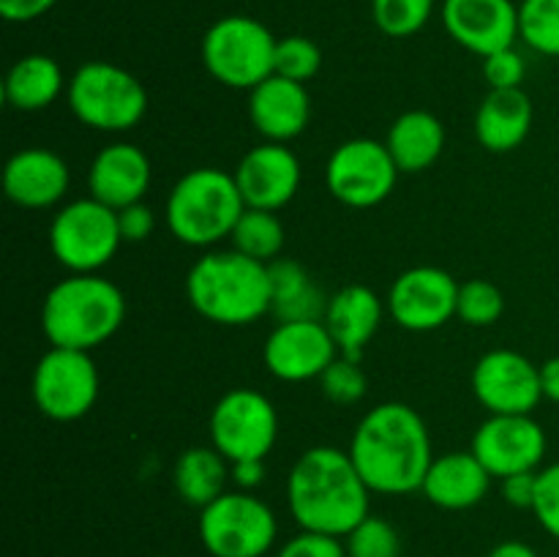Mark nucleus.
<instances>
[{
    "instance_id": "nucleus-16",
    "label": "nucleus",
    "mask_w": 559,
    "mask_h": 557,
    "mask_svg": "<svg viewBox=\"0 0 559 557\" xmlns=\"http://www.w3.org/2000/svg\"><path fill=\"white\" fill-rule=\"evenodd\" d=\"M267 371L284 382L320 380L322 371L338 358V347L322 320L278 322L262 349Z\"/></svg>"
},
{
    "instance_id": "nucleus-2",
    "label": "nucleus",
    "mask_w": 559,
    "mask_h": 557,
    "mask_svg": "<svg viewBox=\"0 0 559 557\" xmlns=\"http://www.w3.org/2000/svg\"><path fill=\"white\" fill-rule=\"evenodd\" d=\"M369 495L353 457L342 448H309L289 470L287 502L300 530L344 538L369 517Z\"/></svg>"
},
{
    "instance_id": "nucleus-9",
    "label": "nucleus",
    "mask_w": 559,
    "mask_h": 557,
    "mask_svg": "<svg viewBox=\"0 0 559 557\" xmlns=\"http://www.w3.org/2000/svg\"><path fill=\"white\" fill-rule=\"evenodd\" d=\"M120 244L118 211L93 197L60 208L49 227V249L71 273H96L112 260Z\"/></svg>"
},
{
    "instance_id": "nucleus-40",
    "label": "nucleus",
    "mask_w": 559,
    "mask_h": 557,
    "mask_svg": "<svg viewBox=\"0 0 559 557\" xmlns=\"http://www.w3.org/2000/svg\"><path fill=\"white\" fill-rule=\"evenodd\" d=\"M535 491H538V470L533 473H516L502 478V495L513 508H530L535 506Z\"/></svg>"
},
{
    "instance_id": "nucleus-36",
    "label": "nucleus",
    "mask_w": 559,
    "mask_h": 557,
    "mask_svg": "<svg viewBox=\"0 0 559 557\" xmlns=\"http://www.w3.org/2000/svg\"><path fill=\"white\" fill-rule=\"evenodd\" d=\"M533 513L540 528L559 541V462L538 470V491H535Z\"/></svg>"
},
{
    "instance_id": "nucleus-43",
    "label": "nucleus",
    "mask_w": 559,
    "mask_h": 557,
    "mask_svg": "<svg viewBox=\"0 0 559 557\" xmlns=\"http://www.w3.org/2000/svg\"><path fill=\"white\" fill-rule=\"evenodd\" d=\"M540 391H544V399L559 404V355L540 366Z\"/></svg>"
},
{
    "instance_id": "nucleus-24",
    "label": "nucleus",
    "mask_w": 559,
    "mask_h": 557,
    "mask_svg": "<svg viewBox=\"0 0 559 557\" xmlns=\"http://www.w3.org/2000/svg\"><path fill=\"white\" fill-rule=\"evenodd\" d=\"M533 126V102L522 87L489 91L475 115V137L491 153H508L522 145Z\"/></svg>"
},
{
    "instance_id": "nucleus-34",
    "label": "nucleus",
    "mask_w": 559,
    "mask_h": 557,
    "mask_svg": "<svg viewBox=\"0 0 559 557\" xmlns=\"http://www.w3.org/2000/svg\"><path fill=\"white\" fill-rule=\"evenodd\" d=\"M322 66V49L317 47L311 38L306 36H287L278 38L276 44V66L273 74L287 76L295 82H309L311 76L320 71Z\"/></svg>"
},
{
    "instance_id": "nucleus-8",
    "label": "nucleus",
    "mask_w": 559,
    "mask_h": 557,
    "mask_svg": "<svg viewBox=\"0 0 559 557\" xmlns=\"http://www.w3.org/2000/svg\"><path fill=\"white\" fill-rule=\"evenodd\" d=\"M276 533V513L251 491H224L200 511V541L213 557H262Z\"/></svg>"
},
{
    "instance_id": "nucleus-25",
    "label": "nucleus",
    "mask_w": 559,
    "mask_h": 557,
    "mask_svg": "<svg viewBox=\"0 0 559 557\" xmlns=\"http://www.w3.org/2000/svg\"><path fill=\"white\" fill-rule=\"evenodd\" d=\"M267 284H271V315H276L278 322L325 320L328 298L311 282L300 262L284 257L267 262Z\"/></svg>"
},
{
    "instance_id": "nucleus-32",
    "label": "nucleus",
    "mask_w": 559,
    "mask_h": 557,
    "mask_svg": "<svg viewBox=\"0 0 559 557\" xmlns=\"http://www.w3.org/2000/svg\"><path fill=\"white\" fill-rule=\"evenodd\" d=\"M502 311H506V295H502V289L497 284L486 282V278H469V282L459 284L456 315L467 325H495L502 317Z\"/></svg>"
},
{
    "instance_id": "nucleus-1",
    "label": "nucleus",
    "mask_w": 559,
    "mask_h": 557,
    "mask_svg": "<svg viewBox=\"0 0 559 557\" xmlns=\"http://www.w3.org/2000/svg\"><path fill=\"white\" fill-rule=\"evenodd\" d=\"M360 478L380 495H409L424 486L435 453L429 429L409 404L385 402L360 418L349 442Z\"/></svg>"
},
{
    "instance_id": "nucleus-38",
    "label": "nucleus",
    "mask_w": 559,
    "mask_h": 557,
    "mask_svg": "<svg viewBox=\"0 0 559 557\" xmlns=\"http://www.w3.org/2000/svg\"><path fill=\"white\" fill-rule=\"evenodd\" d=\"M278 557H347V546L342 544L338 535L300 530L282 546Z\"/></svg>"
},
{
    "instance_id": "nucleus-27",
    "label": "nucleus",
    "mask_w": 559,
    "mask_h": 557,
    "mask_svg": "<svg viewBox=\"0 0 559 557\" xmlns=\"http://www.w3.org/2000/svg\"><path fill=\"white\" fill-rule=\"evenodd\" d=\"M63 87L66 80L58 60L49 55H25L5 74L3 96L20 112H38L55 104Z\"/></svg>"
},
{
    "instance_id": "nucleus-10",
    "label": "nucleus",
    "mask_w": 559,
    "mask_h": 557,
    "mask_svg": "<svg viewBox=\"0 0 559 557\" xmlns=\"http://www.w3.org/2000/svg\"><path fill=\"white\" fill-rule=\"evenodd\" d=\"M278 437V415L271 399L254 388H233L211 413V442L229 464L265 459Z\"/></svg>"
},
{
    "instance_id": "nucleus-35",
    "label": "nucleus",
    "mask_w": 559,
    "mask_h": 557,
    "mask_svg": "<svg viewBox=\"0 0 559 557\" xmlns=\"http://www.w3.org/2000/svg\"><path fill=\"white\" fill-rule=\"evenodd\" d=\"M322 393L336 404H355L366 396V375L360 369V360L347 358L338 353V358L320 375Z\"/></svg>"
},
{
    "instance_id": "nucleus-18",
    "label": "nucleus",
    "mask_w": 559,
    "mask_h": 557,
    "mask_svg": "<svg viewBox=\"0 0 559 557\" xmlns=\"http://www.w3.org/2000/svg\"><path fill=\"white\" fill-rule=\"evenodd\" d=\"M246 208L278 211L300 186V162L284 142H262L251 147L233 173Z\"/></svg>"
},
{
    "instance_id": "nucleus-21",
    "label": "nucleus",
    "mask_w": 559,
    "mask_h": 557,
    "mask_svg": "<svg viewBox=\"0 0 559 557\" xmlns=\"http://www.w3.org/2000/svg\"><path fill=\"white\" fill-rule=\"evenodd\" d=\"M251 126L267 142H284L300 137L311 118V98L304 82L271 74L249 96Z\"/></svg>"
},
{
    "instance_id": "nucleus-22",
    "label": "nucleus",
    "mask_w": 559,
    "mask_h": 557,
    "mask_svg": "<svg viewBox=\"0 0 559 557\" xmlns=\"http://www.w3.org/2000/svg\"><path fill=\"white\" fill-rule=\"evenodd\" d=\"M489 486L491 473L473 451H451L435 457L420 491L445 511H467L489 495Z\"/></svg>"
},
{
    "instance_id": "nucleus-28",
    "label": "nucleus",
    "mask_w": 559,
    "mask_h": 557,
    "mask_svg": "<svg viewBox=\"0 0 559 557\" xmlns=\"http://www.w3.org/2000/svg\"><path fill=\"white\" fill-rule=\"evenodd\" d=\"M229 478V462L216 448L194 446L186 448L178 457L173 470L175 491L183 497V502L194 508L211 506L216 497L224 495V486Z\"/></svg>"
},
{
    "instance_id": "nucleus-31",
    "label": "nucleus",
    "mask_w": 559,
    "mask_h": 557,
    "mask_svg": "<svg viewBox=\"0 0 559 557\" xmlns=\"http://www.w3.org/2000/svg\"><path fill=\"white\" fill-rule=\"evenodd\" d=\"M435 14V0H371L377 27L391 38H407L424 31Z\"/></svg>"
},
{
    "instance_id": "nucleus-42",
    "label": "nucleus",
    "mask_w": 559,
    "mask_h": 557,
    "mask_svg": "<svg viewBox=\"0 0 559 557\" xmlns=\"http://www.w3.org/2000/svg\"><path fill=\"white\" fill-rule=\"evenodd\" d=\"M229 478L243 491L257 489L265 481V459H243V462L229 464Z\"/></svg>"
},
{
    "instance_id": "nucleus-14",
    "label": "nucleus",
    "mask_w": 559,
    "mask_h": 557,
    "mask_svg": "<svg viewBox=\"0 0 559 557\" xmlns=\"http://www.w3.org/2000/svg\"><path fill=\"white\" fill-rule=\"evenodd\" d=\"M473 393L491 415H530L544 399L540 366L513 349H491L475 364Z\"/></svg>"
},
{
    "instance_id": "nucleus-20",
    "label": "nucleus",
    "mask_w": 559,
    "mask_h": 557,
    "mask_svg": "<svg viewBox=\"0 0 559 557\" xmlns=\"http://www.w3.org/2000/svg\"><path fill=\"white\" fill-rule=\"evenodd\" d=\"M69 164L47 147H25L14 153L3 169V189L14 205L52 208L69 191Z\"/></svg>"
},
{
    "instance_id": "nucleus-33",
    "label": "nucleus",
    "mask_w": 559,
    "mask_h": 557,
    "mask_svg": "<svg viewBox=\"0 0 559 557\" xmlns=\"http://www.w3.org/2000/svg\"><path fill=\"white\" fill-rule=\"evenodd\" d=\"M344 546H347V557H399L402 555V541H399L396 528H393L388 519L369 517L358 524L355 530H349V535H344Z\"/></svg>"
},
{
    "instance_id": "nucleus-6",
    "label": "nucleus",
    "mask_w": 559,
    "mask_h": 557,
    "mask_svg": "<svg viewBox=\"0 0 559 557\" xmlns=\"http://www.w3.org/2000/svg\"><path fill=\"white\" fill-rule=\"evenodd\" d=\"M69 107L82 126L96 131H129L145 118L147 93L123 66L91 60L69 80Z\"/></svg>"
},
{
    "instance_id": "nucleus-23",
    "label": "nucleus",
    "mask_w": 559,
    "mask_h": 557,
    "mask_svg": "<svg viewBox=\"0 0 559 557\" xmlns=\"http://www.w3.org/2000/svg\"><path fill=\"white\" fill-rule=\"evenodd\" d=\"M322 322L331 331L338 353L360 360L364 347L371 342L382 322V300L377 298L374 289L364 287V284H349L328 300Z\"/></svg>"
},
{
    "instance_id": "nucleus-44",
    "label": "nucleus",
    "mask_w": 559,
    "mask_h": 557,
    "mask_svg": "<svg viewBox=\"0 0 559 557\" xmlns=\"http://www.w3.org/2000/svg\"><path fill=\"white\" fill-rule=\"evenodd\" d=\"M486 557H538V552L524 541H502Z\"/></svg>"
},
{
    "instance_id": "nucleus-7",
    "label": "nucleus",
    "mask_w": 559,
    "mask_h": 557,
    "mask_svg": "<svg viewBox=\"0 0 559 557\" xmlns=\"http://www.w3.org/2000/svg\"><path fill=\"white\" fill-rule=\"evenodd\" d=\"M278 38L254 16H222L202 38L207 74L235 91H254L273 74Z\"/></svg>"
},
{
    "instance_id": "nucleus-19",
    "label": "nucleus",
    "mask_w": 559,
    "mask_h": 557,
    "mask_svg": "<svg viewBox=\"0 0 559 557\" xmlns=\"http://www.w3.org/2000/svg\"><path fill=\"white\" fill-rule=\"evenodd\" d=\"M151 158L131 142H112L102 147L87 169V189L93 200L104 202L112 211L142 202L151 189Z\"/></svg>"
},
{
    "instance_id": "nucleus-17",
    "label": "nucleus",
    "mask_w": 559,
    "mask_h": 557,
    "mask_svg": "<svg viewBox=\"0 0 559 557\" xmlns=\"http://www.w3.org/2000/svg\"><path fill=\"white\" fill-rule=\"evenodd\" d=\"M442 25L459 47L486 58L513 47L519 38V5L513 0H445Z\"/></svg>"
},
{
    "instance_id": "nucleus-37",
    "label": "nucleus",
    "mask_w": 559,
    "mask_h": 557,
    "mask_svg": "<svg viewBox=\"0 0 559 557\" xmlns=\"http://www.w3.org/2000/svg\"><path fill=\"white\" fill-rule=\"evenodd\" d=\"M527 66L524 58L513 47L500 49L484 58V76L491 85V91H508V87H522Z\"/></svg>"
},
{
    "instance_id": "nucleus-4",
    "label": "nucleus",
    "mask_w": 559,
    "mask_h": 557,
    "mask_svg": "<svg viewBox=\"0 0 559 557\" xmlns=\"http://www.w3.org/2000/svg\"><path fill=\"white\" fill-rule=\"evenodd\" d=\"M126 317V298L98 273H71L55 284L41 306V331L52 347L85 349L118 333Z\"/></svg>"
},
{
    "instance_id": "nucleus-41",
    "label": "nucleus",
    "mask_w": 559,
    "mask_h": 557,
    "mask_svg": "<svg viewBox=\"0 0 559 557\" xmlns=\"http://www.w3.org/2000/svg\"><path fill=\"white\" fill-rule=\"evenodd\" d=\"M58 3L60 0H0V14L5 22H33Z\"/></svg>"
},
{
    "instance_id": "nucleus-15",
    "label": "nucleus",
    "mask_w": 559,
    "mask_h": 557,
    "mask_svg": "<svg viewBox=\"0 0 559 557\" xmlns=\"http://www.w3.org/2000/svg\"><path fill=\"white\" fill-rule=\"evenodd\" d=\"M459 304V284L448 271L418 265L404 271L388 293V309L404 331H435L442 328Z\"/></svg>"
},
{
    "instance_id": "nucleus-11",
    "label": "nucleus",
    "mask_w": 559,
    "mask_h": 557,
    "mask_svg": "<svg viewBox=\"0 0 559 557\" xmlns=\"http://www.w3.org/2000/svg\"><path fill=\"white\" fill-rule=\"evenodd\" d=\"M98 399V371L85 349L52 347L33 369V402L47 418L69 424L85 418Z\"/></svg>"
},
{
    "instance_id": "nucleus-3",
    "label": "nucleus",
    "mask_w": 559,
    "mask_h": 557,
    "mask_svg": "<svg viewBox=\"0 0 559 557\" xmlns=\"http://www.w3.org/2000/svg\"><path fill=\"white\" fill-rule=\"evenodd\" d=\"M191 309L218 325H249L271 311L267 265L238 249L207 251L186 276Z\"/></svg>"
},
{
    "instance_id": "nucleus-12",
    "label": "nucleus",
    "mask_w": 559,
    "mask_h": 557,
    "mask_svg": "<svg viewBox=\"0 0 559 557\" xmlns=\"http://www.w3.org/2000/svg\"><path fill=\"white\" fill-rule=\"evenodd\" d=\"M331 194L349 208H374L396 189L399 167L385 142L347 140L331 153L325 169Z\"/></svg>"
},
{
    "instance_id": "nucleus-13",
    "label": "nucleus",
    "mask_w": 559,
    "mask_h": 557,
    "mask_svg": "<svg viewBox=\"0 0 559 557\" xmlns=\"http://www.w3.org/2000/svg\"><path fill=\"white\" fill-rule=\"evenodd\" d=\"M469 451L491 478L533 473L546 457V431L533 415H491L478 426Z\"/></svg>"
},
{
    "instance_id": "nucleus-30",
    "label": "nucleus",
    "mask_w": 559,
    "mask_h": 557,
    "mask_svg": "<svg viewBox=\"0 0 559 557\" xmlns=\"http://www.w3.org/2000/svg\"><path fill=\"white\" fill-rule=\"evenodd\" d=\"M519 38L535 52L559 58V0H522Z\"/></svg>"
},
{
    "instance_id": "nucleus-5",
    "label": "nucleus",
    "mask_w": 559,
    "mask_h": 557,
    "mask_svg": "<svg viewBox=\"0 0 559 557\" xmlns=\"http://www.w3.org/2000/svg\"><path fill=\"white\" fill-rule=\"evenodd\" d=\"M246 202L229 173L200 167L186 173L167 197V227L180 244L205 246L229 238Z\"/></svg>"
},
{
    "instance_id": "nucleus-26",
    "label": "nucleus",
    "mask_w": 559,
    "mask_h": 557,
    "mask_svg": "<svg viewBox=\"0 0 559 557\" xmlns=\"http://www.w3.org/2000/svg\"><path fill=\"white\" fill-rule=\"evenodd\" d=\"M399 173H424L440 158L445 147V129L440 118L426 109H413L393 120L385 140Z\"/></svg>"
},
{
    "instance_id": "nucleus-39",
    "label": "nucleus",
    "mask_w": 559,
    "mask_h": 557,
    "mask_svg": "<svg viewBox=\"0 0 559 557\" xmlns=\"http://www.w3.org/2000/svg\"><path fill=\"white\" fill-rule=\"evenodd\" d=\"M118 227L123 240H131V244H140L156 227V216H153L151 208L145 202H134V205H126L118 211Z\"/></svg>"
},
{
    "instance_id": "nucleus-29",
    "label": "nucleus",
    "mask_w": 559,
    "mask_h": 557,
    "mask_svg": "<svg viewBox=\"0 0 559 557\" xmlns=\"http://www.w3.org/2000/svg\"><path fill=\"white\" fill-rule=\"evenodd\" d=\"M233 249L240 254L251 257L260 262H273L284 249V224L276 216V211H260V208H246L235 224Z\"/></svg>"
}]
</instances>
